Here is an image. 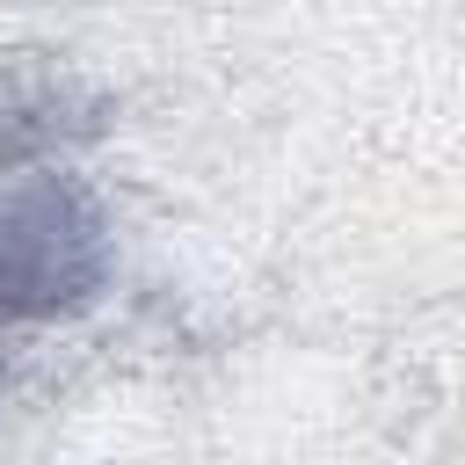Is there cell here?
I'll return each mask as SVG.
<instances>
[{
	"label": "cell",
	"mask_w": 465,
	"mask_h": 465,
	"mask_svg": "<svg viewBox=\"0 0 465 465\" xmlns=\"http://www.w3.org/2000/svg\"><path fill=\"white\" fill-rule=\"evenodd\" d=\"M94 276V225L73 189L29 182L0 196V305L44 312Z\"/></svg>",
	"instance_id": "cell-1"
}]
</instances>
